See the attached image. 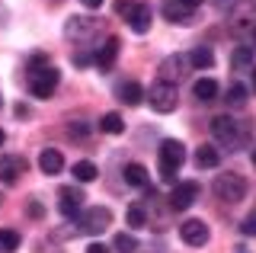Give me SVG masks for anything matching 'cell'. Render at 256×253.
Here are the masks:
<instances>
[{"label":"cell","mask_w":256,"mask_h":253,"mask_svg":"<svg viewBox=\"0 0 256 253\" xmlns=\"http://www.w3.org/2000/svg\"><path fill=\"white\" fill-rule=\"evenodd\" d=\"M4 138H6V135H4V128H0V144H4Z\"/></svg>","instance_id":"cell-40"},{"label":"cell","mask_w":256,"mask_h":253,"mask_svg":"<svg viewBox=\"0 0 256 253\" xmlns=\"http://www.w3.org/2000/svg\"><path fill=\"white\" fill-rule=\"evenodd\" d=\"M218 164H221V154L214 151L212 144H202L196 151V167L198 170H212V167H218Z\"/></svg>","instance_id":"cell-18"},{"label":"cell","mask_w":256,"mask_h":253,"mask_svg":"<svg viewBox=\"0 0 256 253\" xmlns=\"http://www.w3.org/2000/svg\"><path fill=\"white\" fill-rule=\"evenodd\" d=\"M186 68H189V58H182V54H170V58L160 61V77H157V80L176 86L182 77H186Z\"/></svg>","instance_id":"cell-8"},{"label":"cell","mask_w":256,"mask_h":253,"mask_svg":"<svg viewBox=\"0 0 256 253\" xmlns=\"http://www.w3.org/2000/svg\"><path fill=\"white\" fill-rule=\"evenodd\" d=\"M180 237L189 244V247H205L208 244V224L198 221V218H189V221L180 224Z\"/></svg>","instance_id":"cell-9"},{"label":"cell","mask_w":256,"mask_h":253,"mask_svg":"<svg viewBox=\"0 0 256 253\" xmlns=\"http://www.w3.org/2000/svg\"><path fill=\"white\" fill-rule=\"evenodd\" d=\"M246 93H250V90H246L244 84H230L228 86V102H230V106H244V102H246Z\"/></svg>","instance_id":"cell-28"},{"label":"cell","mask_w":256,"mask_h":253,"mask_svg":"<svg viewBox=\"0 0 256 253\" xmlns=\"http://www.w3.org/2000/svg\"><path fill=\"white\" fill-rule=\"evenodd\" d=\"M189 64H192V68H198V70L212 68V64H214V52H212V48H205V45H198V48L189 54Z\"/></svg>","instance_id":"cell-23"},{"label":"cell","mask_w":256,"mask_h":253,"mask_svg":"<svg viewBox=\"0 0 256 253\" xmlns=\"http://www.w3.org/2000/svg\"><path fill=\"white\" fill-rule=\"evenodd\" d=\"M100 128L106 132V135H122L125 122H122V116H118V112H106V116L100 118Z\"/></svg>","instance_id":"cell-25"},{"label":"cell","mask_w":256,"mask_h":253,"mask_svg":"<svg viewBox=\"0 0 256 253\" xmlns=\"http://www.w3.org/2000/svg\"><path fill=\"white\" fill-rule=\"evenodd\" d=\"M26 170H29L26 157H16V154L0 157V180H4V183H16V180H20Z\"/></svg>","instance_id":"cell-12"},{"label":"cell","mask_w":256,"mask_h":253,"mask_svg":"<svg viewBox=\"0 0 256 253\" xmlns=\"http://www.w3.org/2000/svg\"><path fill=\"white\" fill-rule=\"evenodd\" d=\"M150 20H154V10H150L148 4H138V6H134V13L128 16V26H132V32L144 36L150 29Z\"/></svg>","instance_id":"cell-13"},{"label":"cell","mask_w":256,"mask_h":253,"mask_svg":"<svg viewBox=\"0 0 256 253\" xmlns=\"http://www.w3.org/2000/svg\"><path fill=\"white\" fill-rule=\"evenodd\" d=\"M253 167H256V148H253Z\"/></svg>","instance_id":"cell-41"},{"label":"cell","mask_w":256,"mask_h":253,"mask_svg":"<svg viewBox=\"0 0 256 253\" xmlns=\"http://www.w3.org/2000/svg\"><path fill=\"white\" fill-rule=\"evenodd\" d=\"M42 212H45V208H42L38 202H32V205H29V215H32V218H42Z\"/></svg>","instance_id":"cell-34"},{"label":"cell","mask_w":256,"mask_h":253,"mask_svg":"<svg viewBox=\"0 0 256 253\" xmlns=\"http://www.w3.org/2000/svg\"><path fill=\"white\" fill-rule=\"evenodd\" d=\"M96 29H100V22L90 20V16H80L74 22H68V36H90V32H96Z\"/></svg>","instance_id":"cell-22"},{"label":"cell","mask_w":256,"mask_h":253,"mask_svg":"<svg viewBox=\"0 0 256 253\" xmlns=\"http://www.w3.org/2000/svg\"><path fill=\"white\" fill-rule=\"evenodd\" d=\"M118 48H122V42H118L116 36H109L106 45H102V48H96L93 64L100 68V70H112V64H116V58H118Z\"/></svg>","instance_id":"cell-11"},{"label":"cell","mask_w":256,"mask_h":253,"mask_svg":"<svg viewBox=\"0 0 256 253\" xmlns=\"http://www.w3.org/2000/svg\"><path fill=\"white\" fill-rule=\"evenodd\" d=\"M80 4H84L86 10H100V6H102V0H80Z\"/></svg>","instance_id":"cell-35"},{"label":"cell","mask_w":256,"mask_h":253,"mask_svg":"<svg viewBox=\"0 0 256 253\" xmlns=\"http://www.w3.org/2000/svg\"><path fill=\"white\" fill-rule=\"evenodd\" d=\"M58 80H61V74H58V68H52V64H42V68L29 70V90H32V96H38V100L52 96Z\"/></svg>","instance_id":"cell-4"},{"label":"cell","mask_w":256,"mask_h":253,"mask_svg":"<svg viewBox=\"0 0 256 253\" xmlns=\"http://www.w3.org/2000/svg\"><path fill=\"white\" fill-rule=\"evenodd\" d=\"M214 196H218L224 205H237L246 196V180L240 176V173H218V180H214Z\"/></svg>","instance_id":"cell-3"},{"label":"cell","mask_w":256,"mask_h":253,"mask_svg":"<svg viewBox=\"0 0 256 253\" xmlns=\"http://www.w3.org/2000/svg\"><path fill=\"white\" fill-rule=\"evenodd\" d=\"M192 93H196L198 102H212L218 96V80H212V77H202V80L192 84Z\"/></svg>","instance_id":"cell-17"},{"label":"cell","mask_w":256,"mask_h":253,"mask_svg":"<svg viewBox=\"0 0 256 253\" xmlns=\"http://www.w3.org/2000/svg\"><path fill=\"white\" fill-rule=\"evenodd\" d=\"M70 135H80V138H84L86 135V125H77L74 122V125H70Z\"/></svg>","instance_id":"cell-36"},{"label":"cell","mask_w":256,"mask_h":253,"mask_svg":"<svg viewBox=\"0 0 256 253\" xmlns=\"http://www.w3.org/2000/svg\"><path fill=\"white\" fill-rule=\"evenodd\" d=\"M70 173H74L77 183H93V180H96V164L93 160H77Z\"/></svg>","instance_id":"cell-24"},{"label":"cell","mask_w":256,"mask_h":253,"mask_svg":"<svg viewBox=\"0 0 256 253\" xmlns=\"http://www.w3.org/2000/svg\"><path fill=\"white\" fill-rule=\"evenodd\" d=\"M86 253H109V247H106V244H90Z\"/></svg>","instance_id":"cell-33"},{"label":"cell","mask_w":256,"mask_h":253,"mask_svg":"<svg viewBox=\"0 0 256 253\" xmlns=\"http://www.w3.org/2000/svg\"><path fill=\"white\" fill-rule=\"evenodd\" d=\"M112 247H116L118 253H134V250H138V240H134L132 234H116V240H112Z\"/></svg>","instance_id":"cell-29"},{"label":"cell","mask_w":256,"mask_h":253,"mask_svg":"<svg viewBox=\"0 0 256 253\" xmlns=\"http://www.w3.org/2000/svg\"><path fill=\"white\" fill-rule=\"evenodd\" d=\"M118 100H122L125 106H141V100H144L141 84H138V80H125V84H118Z\"/></svg>","instance_id":"cell-15"},{"label":"cell","mask_w":256,"mask_h":253,"mask_svg":"<svg viewBox=\"0 0 256 253\" xmlns=\"http://www.w3.org/2000/svg\"><path fill=\"white\" fill-rule=\"evenodd\" d=\"M230 68L234 70H250L253 68V48L250 45H237L234 54H230Z\"/></svg>","instance_id":"cell-20"},{"label":"cell","mask_w":256,"mask_h":253,"mask_svg":"<svg viewBox=\"0 0 256 253\" xmlns=\"http://www.w3.org/2000/svg\"><path fill=\"white\" fill-rule=\"evenodd\" d=\"M125 183L134 186V189H148V170L141 167V164H125Z\"/></svg>","instance_id":"cell-19"},{"label":"cell","mask_w":256,"mask_h":253,"mask_svg":"<svg viewBox=\"0 0 256 253\" xmlns=\"http://www.w3.org/2000/svg\"><path fill=\"white\" fill-rule=\"evenodd\" d=\"M250 16H253L250 4H240L234 10V29H237V32H246V29H250Z\"/></svg>","instance_id":"cell-26"},{"label":"cell","mask_w":256,"mask_h":253,"mask_svg":"<svg viewBox=\"0 0 256 253\" xmlns=\"http://www.w3.org/2000/svg\"><path fill=\"white\" fill-rule=\"evenodd\" d=\"M20 231H10V228H4V231H0V250L4 253H13V250H20Z\"/></svg>","instance_id":"cell-27"},{"label":"cell","mask_w":256,"mask_h":253,"mask_svg":"<svg viewBox=\"0 0 256 253\" xmlns=\"http://www.w3.org/2000/svg\"><path fill=\"white\" fill-rule=\"evenodd\" d=\"M180 4H182V6H189V10H196V6H202L205 0H180Z\"/></svg>","instance_id":"cell-37"},{"label":"cell","mask_w":256,"mask_h":253,"mask_svg":"<svg viewBox=\"0 0 256 253\" xmlns=\"http://www.w3.org/2000/svg\"><path fill=\"white\" fill-rule=\"evenodd\" d=\"M80 228H84L86 234H102L109 228V221H112V215H109V208H102V205H93V208H86V212H80Z\"/></svg>","instance_id":"cell-7"},{"label":"cell","mask_w":256,"mask_h":253,"mask_svg":"<svg viewBox=\"0 0 256 253\" xmlns=\"http://www.w3.org/2000/svg\"><path fill=\"white\" fill-rule=\"evenodd\" d=\"M212 135L214 141H221V144H228L230 151H237L240 144H244V128H240V122L237 118H230V116H214L212 118Z\"/></svg>","instance_id":"cell-2"},{"label":"cell","mask_w":256,"mask_h":253,"mask_svg":"<svg viewBox=\"0 0 256 253\" xmlns=\"http://www.w3.org/2000/svg\"><path fill=\"white\" fill-rule=\"evenodd\" d=\"M58 212L64 218H77L80 212H84V192L74 186H64L61 189V202H58Z\"/></svg>","instance_id":"cell-10"},{"label":"cell","mask_w":256,"mask_h":253,"mask_svg":"<svg viewBox=\"0 0 256 253\" xmlns=\"http://www.w3.org/2000/svg\"><path fill=\"white\" fill-rule=\"evenodd\" d=\"M164 16L170 20V22H182V26H186V22L192 20V10H189V6H182L180 0H164Z\"/></svg>","instance_id":"cell-16"},{"label":"cell","mask_w":256,"mask_h":253,"mask_svg":"<svg viewBox=\"0 0 256 253\" xmlns=\"http://www.w3.org/2000/svg\"><path fill=\"white\" fill-rule=\"evenodd\" d=\"M38 167H42V173H48V176L61 173V170H64V157H61V151H54V148H45V151L38 154Z\"/></svg>","instance_id":"cell-14"},{"label":"cell","mask_w":256,"mask_h":253,"mask_svg":"<svg viewBox=\"0 0 256 253\" xmlns=\"http://www.w3.org/2000/svg\"><path fill=\"white\" fill-rule=\"evenodd\" d=\"M250 70H253V93H256V64H253Z\"/></svg>","instance_id":"cell-38"},{"label":"cell","mask_w":256,"mask_h":253,"mask_svg":"<svg viewBox=\"0 0 256 253\" xmlns=\"http://www.w3.org/2000/svg\"><path fill=\"white\" fill-rule=\"evenodd\" d=\"M198 192H202V186H198L196 180H182V183H176V186H173V192H170V208L186 212L189 205L198 199Z\"/></svg>","instance_id":"cell-6"},{"label":"cell","mask_w":256,"mask_h":253,"mask_svg":"<svg viewBox=\"0 0 256 253\" xmlns=\"http://www.w3.org/2000/svg\"><path fill=\"white\" fill-rule=\"evenodd\" d=\"M234 253H250V250H246V247H237V250H234Z\"/></svg>","instance_id":"cell-39"},{"label":"cell","mask_w":256,"mask_h":253,"mask_svg":"<svg viewBox=\"0 0 256 253\" xmlns=\"http://www.w3.org/2000/svg\"><path fill=\"white\" fill-rule=\"evenodd\" d=\"M134 6H138V4H134V0H118V4H116V13H118V16H132V13H134Z\"/></svg>","instance_id":"cell-30"},{"label":"cell","mask_w":256,"mask_h":253,"mask_svg":"<svg viewBox=\"0 0 256 253\" xmlns=\"http://www.w3.org/2000/svg\"><path fill=\"white\" fill-rule=\"evenodd\" d=\"M125 224H128V228H134V231L148 224V212H144V205H141V202H132V205H128V212H125Z\"/></svg>","instance_id":"cell-21"},{"label":"cell","mask_w":256,"mask_h":253,"mask_svg":"<svg viewBox=\"0 0 256 253\" xmlns=\"http://www.w3.org/2000/svg\"><path fill=\"white\" fill-rule=\"evenodd\" d=\"M148 102H150V109L154 112H173L176 106H180V90L170 84H164V80H154L150 84V90H148Z\"/></svg>","instance_id":"cell-5"},{"label":"cell","mask_w":256,"mask_h":253,"mask_svg":"<svg viewBox=\"0 0 256 253\" xmlns=\"http://www.w3.org/2000/svg\"><path fill=\"white\" fill-rule=\"evenodd\" d=\"M253 42H256V29H253Z\"/></svg>","instance_id":"cell-42"},{"label":"cell","mask_w":256,"mask_h":253,"mask_svg":"<svg viewBox=\"0 0 256 253\" xmlns=\"http://www.w3.org/2000/svg\"><path fill=\"white\" fill-rule=\"evenodd\" d=\"M90 61H93V54H86V52H74V64H77V68H86Z\"/></svg>","instance_id":"cell-32"},{"label":"cell","mask_w":256,"mask_h":253,"mask_svg":"<svg viewBox=\"0 0 256 253\" xmlns=\"http://www.w3.org/2000/svg\"><path fill=\"white\" fill-rule=\"evenodd\" d=\"M182 160H186V148H182V141L176 138H166L164 144H160V176L166 180V183H173L176 173H180Z\"/></svg>","instance_id":"cell-1"},{"label":"cell","mask_w":256,"mask_h":253,"mask_svg":"<svg viewBox=\"0 0 256 253\" xmlns=\"http://www.w3.org/2000/svg\"><path fill=\"white\" fill-rule=\"evenodd\" d=\"M240 231H244L246 237H253V234H256V212H253V215H246V218H244V224H240Z\"/></svg>","instance_id":"cell-31"}]
</instances>
